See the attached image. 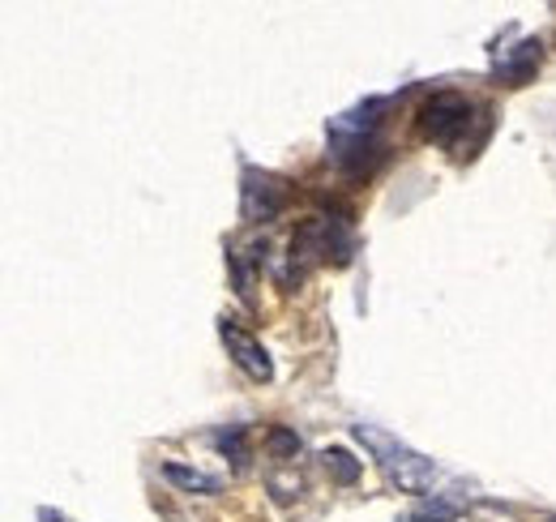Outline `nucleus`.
<instances>
[{
	"mask_svg": "<svg viewBox=\"0 0 556 522\" xmlns=\"http://www.w3.org/2000/svg\"><path fill=\"white\" fill-rule=\"evenodd\" d=\"M244 201H240V214L249 219V223H266V219H275L278 210L287 206V197H291V189H287V181H278V176H270V172H257V167H249L244 172Z\"/></svg>",
	"mask_w": 556,
	"mask_h": 522,
	"instance_id": "nucleus-3",
	"label": "nucleus"
},
{
	"mask_svg": "<svg viewBox=\"0 0 556 522\" xmlns=\"http://www.w3.org/2000/svg\"><path fill=\"white\" fill-rule=\"evenodd\" d=\"M463 510H467L463 497H432V501H419L416 514H412L407 522H454Z\"/></svg>",
	"mask_w": 556,
	"mask_h": 522,
	"instance_id": "nucleus-7",
	"label": "nucleus"
},
{
	"mask_svg": "<svg viewBox=\"0 0 556 522\" xmlns=\"http://www.w3.org/2000/svg\"><path fill=\"white\" fill-rule=\"evenodd\" d=\"M163 475L180 488V493H198V497H214L223 484L206 475V471H198V467H185V462H163Z\"/></svg>",
	"mask_w": 556,
	"mask_h": 522,
	"instance_id": "nucleus-6",
	"label": "nucleus"
},
{
	"mask_svg": "<svg viewBox=\"0 0 556 522\" xmlns=\"http://www.w3.org/2000/svg\"><path fill=\"white\" fill-rule=\"evenodd\" d=\"M467 125H471V103L463 95H454V90L432 95L424 103V112H419V133L432 137L437 146H458Z\"/></svg>",
	"mask_w": 556,
	"mask_h": 522,
	"instance_id": "nucleus-2",
	"label": "nucleus"
},
{
	"mask_svg": "<svg viewBox=\"0 0 556 522\" xmlns=\"http://www.w3.org/2000/svg\"><path fill=\"white\" fill-rule=\"evenodd\" d=\"M214 442H218V450H223V455H231V462H236V467H244V458H249V450H244V428L218 433Z\"/></svg>",
	"mask_w": 556,
	"mask_h": 522,
	"instance_id": "nucleus-10",
	"label": "nucleus"
},
{
	"mask_svg": "<svg viewBox=\"0 0 556 522\" xmlns=\"http://www.w3.org/2000/svg\"><path fill=\"white\" fill-rule=\"evenodd\" d=\"M355 437L368 446V455L381 462L386 480H390L399 493H428V488H432V480H437L432 458L416 455L412 446H403L399 437H390V433H381V428H372V424H355Z\"/></svg>",
	"mask_w": 556,
	"mask_h": 522,
	"instance_id": "nucleus-1",
	"label": "nucleus"
},
{
	"mask_svg": "<svg viewBox=\"0 0 556 522\" xmlns=\"http://www.w3.org/2000/svg\"><path fill=\"white\" fill-rule=\"evenodd\" d=\"M266 450H270V458L287 462V458L300 455V437H295L291 428H270V433H266Z\"/></svg>",
	"mask_w": 556,
	"mask_h": 522,
	"instance_id": "nucleus-9",
	"label": "nucleus"
},
{
	"mask_svg": "<svg viewBox=\"0 0 556 522\" xmlns=\"http://www.w3.org/2000/svg\"><path fill=\"white\" fill-rule=\"evenodd\" d=\"M535 69H540V39H527V44H518L509 57H501L492 73H496L505 86H522V82L535 77Z\"/></svg>",
	"mask_w": 556,
	"mask_h": 522,
	"instance_id": "nucleus-5",
	"label": "nucleus"
},
{
	"mask_svg": "<svg viewBox=\"0 0 556 522\" xmlns=\"http://www.w3.org/2000/svg\"><path fill=\"white\" fill-rule=\"evenodd\" d=\"M223 343H227V351H231V360L253 377V382H270L275 377V364H270V356H266V347L253 338V334H244L240 326H231V322H223Z\"/></svg>",
	"mask_w": 556,
	"mask_h": 522,
	"instance_id": "nucleus-4",
	"label": "nucleus"
},
{
	"mask_svg": "<svg viewBox=\"0 0 556 522\" xmlns=\"http://www.w3.org/2000/svg\"><path fill=\"white\" fill-rule=\"evenodd\" d=\"M321 467H326V471H330L339 484H355V480H359V471H364V467H359V458H351L343 446L321 450Z\"/></svg>",
	"mask_w": 556,
	"mask_h": 522,
	"instance_id": "nucleus-8",
	"label": "nucleus"
}]
</instances>
